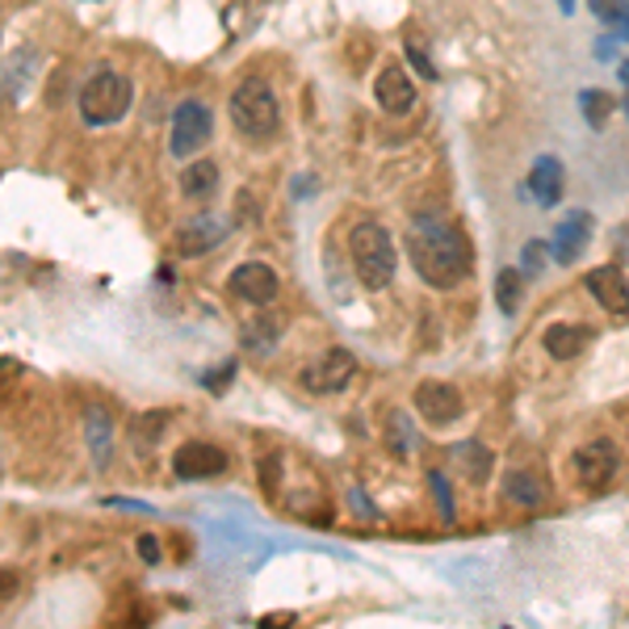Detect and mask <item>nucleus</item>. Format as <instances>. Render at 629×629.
Masks as SVG:
<instances>
[{
  "label": "nucleus",
  "mask_w": 629,
  "mask_h": 629,
  "mask_svg": "<svg viewBox=\"0 0 629 629\" xmlns=\"http://www.w3.org/2000/svg\"><path fill=\"white\" fill-rule=\"evenodd\" d=\"M408 256L415 274L424 277L433 290H453L470 277V240L453 222L445 219H415L408 227Z\"/></svg>",
  "instance_id": "1"
},
{
  "label": "nucleus",
  "mask_w": 629,
  "mask_h": 629,
  "mask_svg": "<svg viewBox=\"0 0 629 629\" xmlns=\"http://www.w3.org/2000/svg\"><path fill=\"white\" fill-rule=\"evenodd\" d=\"M349 252H353V269L365 290H386V286L395 281L399 256H395V244H390L386 227H378V222H356L353 235H349Z\"/></svg>",
  "instance_id": "2"
},
{
  "label": "nucleus",
  "mask_w": 629,
  "mask_h": 629,
  "mask_svg": "<svg viewBox=\"0 0 629 629\" xmlns=\"http://www.w3.org/2000/svg\"><path fill=\"white\" fill-rule=\"evenodd\" d=\"M231 122L235 131L252 143H269L281 131V106H277L274 88L265 81H244L231 93Z\"/></svg>",
  "instance_id": "3"
},
{
  "label": "nucleus",
  "mask_w": 629,
  "mask_h": 629,
  "mask_svg": "<svg viewBox=\"0 0 629 629\" xmlns=\"http://www.w3.org/2000/svg\"><path fill=\"white\" fill-rule=\"evenodd\" d=\"M131 101H135L131 81L110 72V68H101V72H93L81 88V118L88 126H113V122L126 118Z\"/></svg>",
  "instance_id": "4"
},
{
  "label": "nucleus",
  "mask_w": 629,
  "mask_h": 629,
  "mask_svg": "<svg viewBox=\"0 0 629 629\" xmlns=\"http://www.w3.org/2000/svg\"><path fill=\"white\" fill-rule=\"evenodd\" d=\"M215 135V113L206 101H181L177 110H172V131H168V152L177 156V160H190L197 156L206 143Z\"/></svg>",
  "instance_id": "5"
},
{
  "label": "nucleus",
  "mask_w": 629,
  "mask_h": 629,
  "mask_svg": "<svg viewBox=\"0 0 629 629\" xmlns=\"http://www.w3.org/2000/svg\"><path fill=\"white\" fill-rule=\"evenodd\" d=\"M353 374H356L353 353L349 349H328V353H319L302 370V386L311 395H340L344 386L353 383Z\"/></svg>",
  "instance_id": "6"
},
{
  "label": "nucleus",
  "mask_w": 629,
  "mask_h": 629,
  "mask_svg": "<svg viewBox=\"0 0 629 629\" xmlns=\"http://www.w3.org/2000/svg\"><path fill=\"white\" fill-rule=\"evenodd\" d=\"M227 465H231V458L222 453L219 445H210V440H190V445H181V449L172 453V470H177V479H185V483L219 479Z\"/></svg>",
  "instance_id": "7"
},
{
  "label": "nucleus",
  "mask_w": 629,
  "mask_h": 629,
  "mask_svg": "<svg viewBox=\"0 0 629 629\" xmlns=\"http://www.w3.org/2000/svg\"><path fill=\"white\" fill-rule=\"evenodd\" d=\"M617 474V449L608 440H592L574 453V479L583 492H604Z\"/></svg>",
  "instance_id": "8"
},
{
  "label": "nucleus",
  "mask_w": 629,
  "mask_h": 629,
  "mask_svg": "<svg viewBox=\"0 0 629 629\" xmlns=\"http://www.w3.org/2000/svg\"><path fill=\"white\" fill-rule=\"evenodd\" d=\"M415 411L433 424V428H445L462 415V395L449 383H420L415 386Z\"/></svg>",
  "instance_id": "9"
},
{
  "label": "nucleus",
  "mask_w": 629,
  "mask_h": 629,
  "mask_svg": "<svg viewBox=\"0 0 629 629\" xmlns=\"http://www.w3.org/2000/svg\"><path fill=\"white\" fill-rule=\"evenodd\" d=\"M583 286H588V294L601 302L608 315H629V281L617 265L592 269V274L583 277Z\"/></svg>",
  "instance_id": "10"
},
{
  "label": "nucleus",
  "mask_w": 629,
  "mask_h": 629,
  "mask_svg": "<svg viewBox=\"0 0 629 629\" xmlns=\"http://www.w3.org/2000/svg\"><path fill=\"white\" fill-rule=\"evenodd\" d=\"M231 294L252 302V306H269L277 299V274L261 261H247L231 274Z\"/></svg>",
  "instance_id": "11"
},
{
  "label": "nucleus",
  "mask_w": 629,
  "mask_h": 629,
  "mask_svg": "<svg viewBox=\"0 0 629 629\" xmlns=\"http://www.w3.org/2000/svg\"><path fill=\"white\" fill-rule=\"evenodd\" d=\"M592 240V215L588 210H571L567 219L558 222V231H554V261L558 265H574L579 256H583V247Z\"/></svg>",
  "instance_id": "12"
},
{
  "label": "nucleus",
  "mask_w": 629,
  "mask_h": 629,
  "mask_svg": "<svg viewBox=\"0 0 629 629\" xmlns=\"http://www.w3.org/2000/svg\"><path fill=\"white\" fill-rule=\"evenodd\" d=\"M227 231H231V222L219 219V215H202V219L185 222L181 231H177V252L181 256H202V252H210V247H219L227 240Z\"/></svg>",
  "instance_id": "13"
},
{
  "label": "nucleus",
  "mask_w": 629,
  "mask_h": 629,
  "mask_svg": "<svg viewBox=\"0 0 629 629\" xmlns=\"http://www.w3.org/2000/svg\"><path fill=\"white\" fill-rule=\"evenodd\" d=\"M563 185H567V172L558 156H537L529 168V197L537 206H558L563 202Z\"/></svg>",
  "instance_id": "14"
},
{
  "label": "nucleus",
  "mask_w": 629,
  "mask_h": 629,
  "mask_svg": "<svg viewBox=\"0 0 629 629\" xmlns=\"http://www.w3.org/2000/svg\"><path fill=\"white\" fill-rule=\"evenodd\" d=\"M374 93H378V106H383L386 113H408L411 106H415V84H411V76L399 68V63H390V68H383V76H378V84H374Z\"/></svg>",
  "instance_id": "15"
},
{
  "label": "nucleus",
  "mask_w": 629,
  "mask_h": 629,
  "mask_svg": "<svg viewBox=\"0 0 629 629\" xmlns=\"http://www.w3.org/2000/svg\"><path fill=\"white\" fill-rule=\"evenodd\" d=\"M588 340H592V328H579V324H554V328H546V336H542V344H546V353L554 356V361L579 356L588 349Z\"/></svg>",
  "instance_id": "16"
},
{
  "label": "nucleus",
  "mask_w": 629,
  "mask_h": 629,
  "mask_svg": "<svg viewBox=\"0 0 629 629\" xmlns=\"http://www.w3.org/2000/svg\"><path fill=\"white\" fill-rule=\"evenodd\" d=\"M84 437H88V449H93L97 470H106V465H110V453H113V424H110V415H106V408L88 411V420H84Z\"/></svg>",
  "instance_id": "17"
},
{
  "label": "nucleus",
  "mask_w": 629,
  "mask_h": 629,
  "mask_svg": "<svg viewBox=\"0 0 629 629\" xmlns=\"http://www.w3.org/2000/svg\"><path fill=\"white\" fill-rule=\"evenodd\" d=\"M281 331H286V319L281 315H256V319H247L244 331H240V340H244V349L252 353H274V344L281 340Z\"/></svg>",
  "instance_id": "18"
},
{
  "label": "nucleus",
  "mask_w": 629,
  "mask_h": 629,
  "mask_svg": "<svg viewBox=\"0 0 629 629\" xmlns=\"http://www.w3.org/2000/svg\"><path fill=\"white\" fill-rule=\"evenodd\" d=\"M215 190H219V165L215 160H193L181 172V193L190 202H206V197H215Z\"/></svg>",
  "instance_id": "19"
},
{
  "label": "nucleus",
  "mask_w": 629,
  "mask_h": 629,
  "mask_svg": "<svg viewBox=\"0 0 629 629\" xmlns=\"http://www.w3.org/2000/svg\"><path fill=\"white\" fill-rule=\"evenodd\" d=\"M504 492H508V499L520 504V508H537V504L546 499V483H542L533 470H508V474H504Z\"/></svg>",
  "instance_id": "20"
},
{
  "label": "nucleus",
  "mask_w": 629,
  "mask_h": 629,
  "mask_svg": "<svg viewBox=\"0 0 629 629\" xmlns=\"http://www.w3.org/2000/svg\"><path fill=\"white\" fill-rule=\"evenodd\" d=\"M403 51H408L411 68L420 72V76H428V81H437V63H433V51H428V38H424V29L415 26H403Z\"/></svg>",
  "instance_id": "21"
},
{
  "label": "nucleus",
  "mask_w": 629,
  "mask_h": 629,
  "mask_svg": "<svg viewBox=\"0 0 629 629\" xmlns=\"http://www.w3.org/2000/svg\"><path fill=\"white\" fill-rule=\"evenodd\" d=\"M520 290H524V274L520 269H504L495 277V302L504 315H517L520 311Z\"/></svg>",
  "instance_id": "22"
},
{
  "label": "nucleus",
  "mask_w": 629,
  "mask_h": 629,
  "mask_svg": "<svg viewBox=\"0 0 629 629\" xmlns=\"http://www.w3.org/2000/svg\"><path fill=\"white\" fill-rule=\"evenodd\" d=\"M579 110H583V118L601 131V126H608V118H613V97L601 93V88H588V93L579 97Z\"/></svg>",
  "instance_id": "23"
},
{
  "label": "nucleus",
  "mask_w": 629,
  "mask_h": 629,
  "mask_svg": "<svg viewBox=\"0 0 629 629\" xmlns=\"http://www.w3.org/2000/svg\"><path fill=\"white\" fill-rule=\"evenodd\" d=\"M458 462H465V470H470V479H474V483H483V479H487V470H492V458H487V449H483V445H462V449H458Z\"/></svg>",
  "instance_id": "24"
},
{
  "label": "nucleus",
  "mask_w": 629,
  "mask_h": 629,
  "mask_svg": "<svg viewBox=\"0 0 629 629\" xmlns=\"http://www.w3.org/2000/svg\"><path fill=\"white\" fill-rule=\"evenodd\" d=\"M592 13H596V22H604V26H617V22H626L629 0H592Z\"/></svg>",
  "instance_id": "25"
},
{
  "label": "nucleus",
  "mask_w": 629,
  "mask_h": 629,
  "mask_svg": "<svg viewBox=\"0 0 629 629\" xmlns=\"http://www.w3.org/2000/svg\"><path fill=\"white\" fill-rule=\"evenodd\" d=\"M542 265H546V244H542V240H529V244L520 247V269L529 277H537Z\"/></svg>",
  "instance_id": "26"
},
{
  "label": "nucleus",
  "mask_w": 629,
  "mask_h": 629,
  "mask_svg": "<svg viewBox=\"0 0 629 629\" xmlns=\"http://www.w3.org/2000/svg\"><path fill=\"white\" fill-rule=\"evenodd\" d=\"M138 554H143V563H160V542L152 533H143L138 537Z\"/></svg>",
  "instance_id": "27"
},
{
  "label": "nucleus",
  "mask_w": 629,
  "mask_h": 629,
  "mask_svg": "<svg viewBox=\"0 0 629 629\" xmlns=\"http://www.w3.org/2000/svg\"><path fill=\"white\" fill-rule=\"evenodd\" d=\"M428 483H433V492H437L440 508H445V520H449V517H453V508H449V487H445V479H440V474H428Z\"/></svg>",
  "instance_id": "28"
},
{
  "label": "nucleus",
  "mask_w": 629,
  "mask_h": 629,
  "mask_svg": "<svg viewBox=\"0 0 629 629\" xmlns=\"http://www.w3.org/2000/svg\"><path fill=\"white\" fill-rule=\"evenodd\" d=\"M17 592V574L13 571H0V601H9Z\"/></svg>",
  "instance_id": "29"
},
{
  "label": "nucleus",
  "mask_w": 629,
  "mask_h": 629,
  "mask_svg": "<svg viewBox=\"0 0 629 629\" xmlns=\"http://www.w3.org/2000/svg\"><path fill=\"white\" fill-rule=\"evenodd\" d=\"M563 4V13H574V0H558Z\"/></svg>",
  "instance_id": "30"
},
{
  "label": "nucleus",
  "mask_w": 629,
  "mask_h": 629,
  "mask_svg": "<svg viewBox=\"0 0 629 629\" xmlns=\"http://www.w3.org/2000/svg\"><path fill=\"white\" fill-rule=\"evenodd\" d=\"M621 84L629 88V63H621Z\"/></svg>",
  "instance_id": "31"
}]
</instances>
